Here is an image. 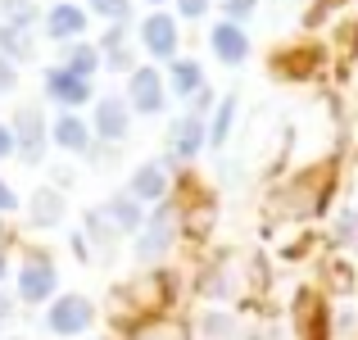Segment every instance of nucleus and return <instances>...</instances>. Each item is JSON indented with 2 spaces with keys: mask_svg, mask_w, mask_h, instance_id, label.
Segmentation results:
<instances>
[{
  "mask_svg": "<svg viewBox=\"0 0 358 340\" xmlns=\"http://www.w3.org/2000/svg\"><path fill=\"white\" fill-rule=\"evenodd\" d=\"M9 132H14V159H23L27 168H41L45 150H50V122H45L41 105H18L9 118Z\"/></svg>",
  "mask_w": 358,
  "mask_h": 340,
  "instance_id": "nucleus-1",
  "label": "nucleus"
},
{
  "mask_svg": "<svg viewBox=\"0 0 358 340\" xmlns=\"http://www.w3.org/2000/svg\"><path fill=\"white\" fill-rule=\"evenodd\" d=\"M14 286H18V304H50L55 295H59V268H55L50 254L32 250L23 254V263H18L14 272Z\"/></svg>",
  "mask_w": 358,
  "mask_h": 340,
  "instance_id": "nucleus-2",
  "label": "nucleus"
},
{
  "mask_svg": "<svg viewBox=\"0 0 358 340\" xmlns=\"http://www.w3.org/2000/svg\"><path fill=\"white\" fill-rule=\"evenodd\" d=\"M131 122H136V113H131L127 96L105 91V96L91 100V132H96V141H105V146H122V141L131 136Z\"/></svg>",
  "mask_w": 358,
  "mask_h": 340,
  "instance_id": "nucleus-3",
  "label": "nucleus"
},
{
  "mask_svg": "<svg viewBox=\"0 0 358 340\" xmlns=\"http://www.w3.org/2000/svg\"><path fill=\"white\" fill-rule=\"evenodd\" d=\"M127 105L141 118H159L168 109V82L159 73V64H136L127 73Z\"/></svg>",
  "mask_w": 358,
  "mask_h": 340,
  "instance_id": "nucleus-4",
  "label": "nucleus"
},
{
  "mask_svg": "<svg viewBox=\"0 0 358 340\" xmlns=\"http://www.w3.org/2000/svg\"><path fill=\"white\" fill-rule=\"evenodd\" d=\"M141 50H145L155 64L177 59V55H182V27H177V14L150 9V14L141 18Z\"/></svg>",
  "mask_w": 358,
  "mask_h": 340,
  "instance_id": "nucleus-5",
  "label": "nucleus"
},
{
  "mask_svg": "<svg viewBox=\"0 0 358 340\" xmlns=\"http://www.w3.org/2000/svg\"><path fill=\"white\" fill-rule=\"evenodd\" d=\"M136 232H141V236H136V259H141V263L164 259V254L177 245V213H173V204L159 200L155 213H150V218L141 222Z\"/></svg>",
  "mask_w": 358,
  "mask_h": 340,
  "instance_id": "nucleus-6",
  "label": "nucleus"
},
{
  "mask_svg": "<svg viewBox=\"0 0 358 340\" xmlns=\"http://www.w3.org/2000/svg\"><path fill=\"white\" fill-rule=\"evenodd\" d=\"M91 323H96V304H91L87 295H78V290L55 295L50 309H45V327H50V336H87Z\"/></svg>",
  "mask_w": 358,
  "mask_h": 340,
  "instance_id": "nucleus-7",
  "label": "nucleus"
},
{
  "mask_svg": "<svg viewBox=\"0 0 358 340\" xmlns=\"http://www.w3.org/2000/svg\"><path fill=\"white\" fill-rule=\"evenodd\" d=\"M204 146H209V122L195 118V113H177L173 127H168V155H164V164L168 168H173V164H195Z\"/></svg>",
  "mask_w": 358,
  "mask_h": 340,
  "instance_id": "nucleus-8",
  "label": "nucleus"
},
{
  "mask_svg": "<svg viewBox=\"0 0 358 340\" xmlns=\"http://www.w3.org/2000/svg\"><path fill=\"white\" fill-rule=\"evenodd\" d=\"M41 91H45V100H50V105H59V109H82V105H91V100H96V87H91V78H82V73L64 69V64L45 69Z\"/></svg>",
  "mask_w": 358,
  "mask_h": 340,
  "instance_id": "nucleus-9",
  "label": "nucleus"
},
{
  "mask_svg": "<svg viewBox=\"0 0 358 340\" xmlns=\"http://www.w3.org/2000/svg\"><path fill=\"white\" fill-rule=\"evenodd\" d=\"M209 50H213V59H218V64L241 69V64L250 59V32H245V23L218 18V23L209 27Z\"/></svg>",
  "mask_w": 358,
  "mask_h": 340,
  "instance_id": "nucleus-10",
  "label": "nucleus"
},
{
  "mask_svg": "<svg viewBox=\"0 0 358 340\" xmlns=\"http://www.w3.org/2000/svg\"><path fill=\"white\" fill-rule=\"evenodd\" d=\"M50 146L64 150V155H91L96 132H91V122L78 109H59V118L50 122Z\"/></svg>",
  "mask_w": 358,
  "mask_h": 340,
  "instance_id": "nucleus-11",
  "label": "nucleus"
},
{
  "mask_svg": "<svg viewBox=\"0 0 358 340\" xmlns=\"http://www.w3.org/2000/svg\"><path fill=\"white\" fill-rule=\"evenodd\" d=\"M41 27H45V36L50 41H78L82 32L91 27V14H87V5H78V0H59V5H50L41 14Z\"/></svg>",
  "mask_w": 358,
  "mask_h": 340,
  "instance_id": "nucleus-12",
  "label": "nucleus"
},
{
  "mask_svg": "<svg viewBox=\"0 0 358 340\" xmlns=\"http://www.w3.org/2000/svg\"><path fill=\"white\" fill-rule=\"evenodd\" d=\"M96 50H100V69H109V73H131L136 69V50H131L127 23H105V36L96 41Z\"/></svg>",
  "mask_w": 358,
  "mask_h": 340,
  "instance_id": "nucleus-13",
  "label": "nucleus"
},
{
  "mask_svg": "<svg viewBox=\"0 0 358 340\" xmlns=\"http://www.w3.org/2000/svg\"><path fill=\"white\" fill-rule=\"evenodd\" d=\"M168 164L164 159H150V164H136L131 168V177H127V195L131 200H141V204H159V200H168Z\"/></svg>",
  "mask_w": 358,
  "mask_h": 340,
  "instance_id": "nucleus-14",
  "label": "nucleus"
},
{
  "mask_svg": "<svg viewBox=\"0 0 358 340\" xmlns=\"http://www.w3.org/2000/svg\"><path fill=\"white\" fill-rule=\"evenodd\" d=\"M164 82H168V96L191 100L195 91L204 87V64H200V59H191V55H177V59H168Z\"/></svg>",
  "mask_w": 358,
  "mask_h": 340,
  "instance_id": "nucleus-15",
  "label": "nucleus"
},
{
  "mask_svg": "<svg viewBox=\"0 0 358 340\" xmlns=\"http://www.w3.org/2000/svg\"><path fill=\"white\" fill-rule=\"evenodd\" d=\"M64 213H69V200L55 186H36L32 200H27V222L32 227H59Z\"/></svg>",
  "mask_w": 358,
  "mask_h": 340,
  "instance_id": "nucleus-16",
  "label": "nucleus"
},
{
  "mask_svg": "<svg viewBox=\"0 0 358 340\" xmlns=\"http://www.w3.org/2000/svg\"><path fill=\"white\" fill-rule=\"evenodd\" d=\"M100 213H105V218L114 222L122 236H136V227L145 222V204H141V200H131L127 191H114L105 204H100Z\"/></svg>",
  "mask_w": 358,
  "mask_h": 340,
  "instance_id": "nucleus-17",
  "label": "nucleus"
},
{
  "mask_svg": "<svg viewBox=\"0 0 358 340\" xmlns=\"http://www.w3.org/2000/svg\"><path fill=\"white\" fill-rule=\"evenodd\" d=\"M236 109H241V96L236 91H227V96L213 105V118H209V150H222L231 141V132H236Z\"/></svg>",
  "mask_w": 358,
  "mask_h": 340,
  "instance_id": "nucleus-18",
  "label": "nucleus"
},
{
  "mask_svg": "<svg viewBox=\"0 0 358 340\" xmlns=\"http://www.w3.org/2000/svg\"><path fill=\"white\" fill-rule=\"evenodd\" d=\"M0 55L14 64H32L36 59V41H32V27H14V23H0Z\"/></svg>",
  "mask_w": 358,
  "mask_h": 340,
  "instance_id": "nucleus-19",
  "label": "nucleus"
},
{
  "mask_svg": "<svg viewBox=\"0 0 358 340\" xmlns=\"http://www.w3.org/2000/svg\"><path fill=\"white\" fill-rule=\"evenodd\" d=\"M59 64H64V69H73V73H82V78H96V73H100V50L78 36V41H64Z\"/></svg>",
  "mask_w": 358,
  "mask_h": 340,
  "instance_id": "nucleus-20",
  "label": "nucleus"
},
{
  "mask_svg": "<svg viewBox=\"0 0 358 340\" xmlns=\"http://www.w3.org/2000/svg\"><path fill=\"white\" fill-rule=\"evenodd\" d=\"M87 236L91 241H96V250H100V259H109V254H114V245L122 241V232L114 222L105 218V213L100 209H87Z\"/></svg>",
  "mask_w": 358,
  "mask_h": 340,
  "instance_id": "nucleus-21",
  "label": "nucleus"
},
{
  "mask_svg": "<svg viewBox=\"0 0 358 340\" xmlns=\"http://www.w3.org/2000/svg\"><path fill=\"white\" fill-rule=\"evenodd\" d=\"M36 18H41V5H36V0H0V23L32 27Z\"/></svg>",
  "mask_w": 358,
  "mask_h": 340,
  "instance_id": "nucleus-22",
  "label": "nucleus"
},
{
  "mask_svg": "<svg viewBox=\"0 0 358 340\" xmlns=\"http://www.w3.org/2000/svg\"><path fill=\"white\" fill-rule=\"evenodd\" d=\"M87 14L100 23H131V0H87Z\"/></svg>",
  "mask_w": 358,
  "mask_h": 340,
  "instance_id": "nucleus-23",
  "label": "nucleus"
},
{
  "mask_svg": "<svg viewBox=\"0 0 358 340\" xmlns=\"http://www.w3.org/2000/svg\"><path fill=\"white\" fill-rule=\"evenodd\" d=\"M204 332H209V340H236V323L222 309H213V313H204Z\"/></svg>",
  "mask_w": 358,
  "mask_h": 340,
  "instance_id": "nucleus-24",
  "label": "nucleus"
},
{
  "mask_svg": "<svg viewBox=\"0 0 358 340\" xmlns=\"http://www.w3.org/2000/svg\"><path fill=\"white\" fill-rule=\"evenodd\" d=\"M254 9H259V0H222V18H231V23L254 18Z\"/></svg>",
  "mask_w": 358,
  "mask_h": 340,
  "instance_id": "nucleus-25",
  "label": "nucleus"
},
{
  "mask_svg": "<svg viewBox=\"0 0 358 340\" xmlns=\"http://www.w3.org/2000/svg\"><path fill=\"white\" fill-rule=\"evenodd\" d=\"M213 105H218V100H213L209 82H204V87H200V91L191 96V109H186V113H195V118H209V113H213Z\"/></svg>",
  "mask_w": 358,
  "mask_h": 340,
  "instance_id": "nucleus-26",
  "label": "nucleus"
},
{
  "mask_svg": "<svg viewBox=\"0 0 358 340\" xmlns=\"http://www.w3.org/2000/svg\"><path fill=\"white\" fill-rule=\"evenodd\" d=\"M209 9H213V0H177V18H186V23L204 18Z\"/></svg>",
  "mask_w": 358,
  "mask_h": 340,
  "instance_id": "nucleus-27",
  "label": "nucleus"
},
{
  "mask_svg": "<svg viewBox=\"0 0 358 340\" xmlns=\"http://www.w3.org/2000/svg\"><path fill=\"white\" fill-rule=\"evenodd\" d=\"M14 91H18V64L0 55V96H14Z\"/></svg>",
  "mask_w": 358,
  "mask_h": 340,
  "instance_id": "nucleus-28",
  "label": "nucleus"
},
{
  "mask_svg": "<svg viewBox=\"0 0 358 340\" xmlns=\"http://www.w3.org/2000/svg\"><path fill=\"white\" fill-rule=\"evenodd\" d=\"M18 209H23V200H18V191H14V186L5 182V177H0V213H18Z\"/></svg>",
  "mask_w": 358,
  "mask_h": 340,
  "instance_id": "nucleus-29",
  "label": "nucleus"
},
{
  "mask_svg": "<svg viewBox=\"0 0 358 340\" xmlns=\"http://www.w3.org/2000/svg\"><path fill=\"white\" fill-rule=\"evenodd\" d=\"M5 159H14V132H9V122H0V164Z\"/></svg>",
  "mask_w": 358,
  "mask_h": 340,
  "instance_id": "nucleus-30",
  "label": "nucleus"
},
{
  "mask_svg": "<svg viewBox=\"0 0 358 340\" xmlns=\"http://www.w3.org/2000/svg\"><path fill=\"white\" fill-rule=\"evenodd\" d=\"M14 304H18V295H5V290H0V327L14 323Z\"/></svg>",
  "mask_w": 358,
  "mask_h": 340,
  "instance_id": "nucleus-31",
  "label": "nucleus"
},
{
  "mask_svg": "<svg viewBox=\"0 0 358 340\" xmlns=\"http://www.w3.org/2000/svg\"><path fill=\"white\" fill-rule=\"evenodd\" d=\"M5 272H9V259H5V250H0V281H5Z\"/></svg>",
  "mask_w": 358,
  "mask_h": 340,
  "instance_id": "nucleus-32",
  "label": "nucleus"
},
{
  "mask_svg": "<svg viewBox=\"0 0 358 340\" xmlns=\"http://www.w3.org/2000/svg\"><path fill=\"white\" fill-rule=\"evenodd\" d=\"M150 5H155V9H159V5H168V0H150Z\"/></svg>",
  "mask_w": 358,
  "mask_h": 340,
  "instance_id": "nucleus-33",
  "label": "nucleus"
},
{
  "mask_svg": "<svg viewBox=\"0 0 358 340\" xmlns=\"http://www.w3.org/2000/svg\"><path fill=\"white\" fill-rule=\"evenodd\" d=\"M0 340H18V336H0Z\"/></svg>",
  "mask_w": 358,
  "mask_h": 340,
  "instance_id": "nucleus-34",
  "label": "nucleus"
}]
</instances>
